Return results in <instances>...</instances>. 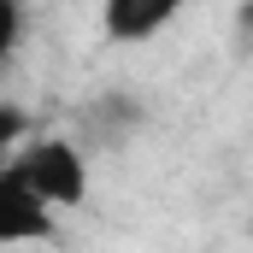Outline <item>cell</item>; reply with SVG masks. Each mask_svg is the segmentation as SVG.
I'll list each match as a JSON object with an SVG mask.
<instances>
[{
    "mask_svg": "<svg viewBox=\"0 0 253 253\" xmlns=\"http://www.w3.org/2000/svg\"><path fill=\"white\" fill-rule=\"evenodd\" d=\"M236 24H242V30L253 36V6H242V12H236Z\"/></svg>",
    "mask_w": 253,
    "mask_h": 253,
    "instance_id": "52a82bcc",
    "label": "cell"
},
{
    "mask_svg": "<svg viewBox=\"0 0 253 253\" xmlns=\"http://www.w3.org/2000/svg\"><path fill=\"white\" fill-rule=\"evenodd\" d=\"M171 24H177V0H106V6H100V30H106L112 42H124V47L153 42V36L171 30Z\"/></svg>",
    "mask_w": 253,
    "mask_h": 253,
    "instance_id": "277c9868",
    "label": "cell"
},
{
    "mask_svg": "<svg viewBox=\"0 0 253 253\" xmlns=\"http://www.w3.org/2000/svg\"><path fill=\"white\" fill-rule=\"evenodd\" d=\"M24 129H30V118H24V106H12V100H0V147H6V159L30 147V141H24Z\"/></svg>",
    "mask_w": 253,
    "mask_h": 253,
    "instance_id": "5b68a950",
    "label": "cell"
},
{
    "mask_svg": "<svg viewBox=\"0 0 253 253\" xmlns=\"http://www.w3.org/2000/svg\"><path fill=\"white\" fill-rule=\"evenodd\" d=\"M77 141L83 147H124L135 129L147 124V106L129 94V88H106V94H94L83 112H77Z\"/></svg>",
    "mask_w": 253,
    "mask_h": 253,
    "instance_id": "7a4b0ae2",
    "label": "cell"
},
{
    "mask_svg": "<svg viewBox=\"0 0 253 253\" xmlns=\"http://www.w3.org/2000/svg\"><path fill=\"white\" fill-rule=\"evenodd\" d=\"M6 165L42 194L53 212L83 206V194H88V153H83L77 135H36V141H30L24 153H12Z\"/></svg>",
    "mask_w": 253,
    "mask_h": 253,
    "instance_id": "6da1fadb",
    "label": "cell"
},
{
    "mask_svg": "<svg viewBox=\"0 0 253 253\" xmlns=\"http://www.w3.org/2000/svg\"><path fill=\"white\" fill-rule=\"evenodd\" d=\"M18 36H24V6H18V0H0V65L12 59Z\"/></svg>",
    "mask_w": 253,
    "mask_h": 253,
    "instance_id": "8992f818",
    "label": "cell"
},
{
    "mask_svg": "<svg viewBox=\"0 0 253 253\" xmlns=\"http://www.w3.org/2000/svg\"><path fill=\"white\" fill-rule=\"evenodd\" d=\"M53 236V206L30 189L12 165H0V242H47Z\"/></svg>",
    "mask_w": 253,
    "mask_h": 253,
    "instance_id": "3957f363",
    "label": "cell"
}]
</instances>
